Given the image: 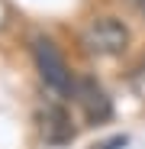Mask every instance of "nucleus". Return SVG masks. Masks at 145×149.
Masks as SVG:
<instances>
[{"label": "nucleus", "instance_id": "f257e3e1", "mask_svg": "<svg viewBox=\"0 0 145 149\" xmlns=\"http://www.w3.org/2000/svg\"><path fill=\"white\" fill-rule=\"evenodd\" d=\"M126 45H129V29L116 16H97L81 29V49L93 58H113L126 52Z\"/></svg>", "mask_w": 145, "mask_h": 149}, {"label": "nucleus", "instance_id": "f03ea898", "mask_svg": "<svg viewBox=\"0 0 145 149\" xmlns=\"http://www.w3.org/2000/svg\"><path fill=\"white\" fill-rule=\"evenodd\" d=\"M32 55H36V65H39V74L45 88L58 94V97H68L74 94V78H71V71L61 58V52L55 49L52 39H32Z\"/></svg>", "mask_w": 145, "mask_h": 149}, {"label": "nucleus", "instance_id": "7ed1b4c3", "mask_svg": "<svg viewBox=\"0 0 145 149\" xmlns=\"http://www.w3.org/2000/svg\"><path fill=\"white\" fill-rule=\"evenodd\" d=\"M74 97H78V104H81V110H84V117L90 123H107L113 117V104H110L107 91L97 84L93 78L74 81Z\"/></svg>", "mask_w": 145, "mask_h": 149}, {"label": "nucleus", "instance_id": "20e7f679", "mask_svg": "<svg viewBox=\"0 0 145 149\" xmlns=\"http://www.w3.org/2000/svg\"><path fill=\"white\" fill-rule=\"evenodd\" d=\"M42 136L45 143H52V146H65L74 139V127H71V117L61 104H48L42 110Z\"/></svg>", "mask_w": 145, "mask_h": 149}, {"label": "nucleus", "instance_id": "39448f33", "mask_svg": "<svg viewBox=\"0 0 145 149\" xmlns=\"http://www.w3.org/2000/svg\"><path fill=\"white\" fill-rule=\"evenodd\" d=\"M129 3H132L135 10H142V13H145V0H129Z\"/></svg>", "mask_w": 145, "mask_h": 149}]
</instances>
